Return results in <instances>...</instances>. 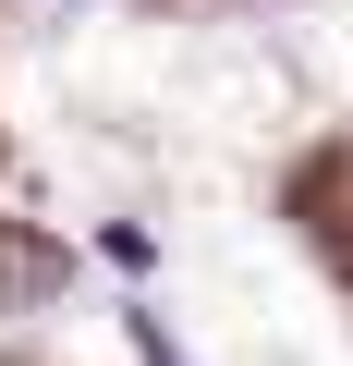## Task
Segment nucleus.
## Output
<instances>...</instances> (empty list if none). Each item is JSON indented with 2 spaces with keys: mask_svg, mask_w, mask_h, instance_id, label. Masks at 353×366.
I'll return each instance as SVG.
<instances>
[{
  "mask_svg": "<svg viewBox=\"0 0 353 366\" xmlns=\"http://www.w3.org/2000/svg\"><path fill=\"white\" fill-rule=\"evenodd\" d=\"M49 281H61V257H49V244H25L13 220H0V293H49Z\"/></svg>",
  "mask_w": 353,
  "mask_h": 366,
  "instance_id": "f257e3e1",
  "label": "nucleus"
}]
</instances>
